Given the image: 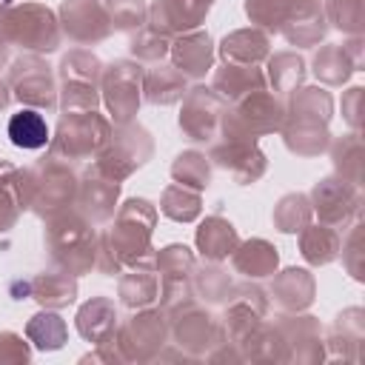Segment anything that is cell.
<instances>
[{
	"label": "cell",
	"instance_id": "1",
	"mask_svg": "<svg viewBox=\"0 0 365 365\" xmlns=\"http://www.w3.org/2000/svg\"><path fill=\"white\" fill-rule=\"evenodd\" d=\"M111 220V228L100 234L94 268L106 277H114L137 262H151V234L157 225V208L143 197H131L123 205H117Z\"/></svg>",
	"mask_w": 365,
	"mask_h": 365
},
{
	"label": "cell",
	"instance_id": "2",
	"mask_svg": "<svg viewBox=\"0 0 365 365\" xmlns=\"http://www.w3.org/2000/svg\"><path fill=\"white\" fill-rule=\"evenodd\" d=\"M77 171L68 160L46 154L29 168H20V188L26 200V211H34L40 220H48L74 205L77 194Z\"/></svg>",
	"mask_w": 365,
	"mask_h": 365
},
{
	"label": "cell",
	"instance_id": "3",
	"mask_svg": "<svg viewBox=\"0 0 365 365\" xmlns=\"http://www.w3.org/2000/svg\"><path fill=\"white\" fill-rule=\"evenodd\" d=\"M97 242L100 234L74 208L46 220V248L54 268H63L74 277L88 274L97 262Z\"/></svg>",
	"mask_w": 365,
	"mask_h": 365
},
{
	"label": "cell",
	"instance_id": "4",
	"mask_svg": "<svg viewBox=\"0 0 365 365\" xmlns=\"http://www.w3.org/2000/svg\"><path fill=\"white\" fill-rule=\"evenodd\" d=\"M63 31L57 14L43 3L0 6V46H17L29 54H51L60 48Z\"/></svg>",
	"mask_w": 365,
	"mask_h": 365
},
{
	"label": "cell",
	"instance_id": "5",
	"mask_svg": "<svg viewBox=\"0 0 365 365\" xmlns=\"http://www.w3.org/2000/svg\"><path fill=\"white\" fill-rule=\"evenodd\" d=\"M282 123H285V103L279 100V94L259 88V91L240 97L237 103L225 108L220 137L222 140H257V137L279 131Z\"/></svg>",
	"mask_w": 365,
	"mask_h": 365
},
{
	"label": "cell",
	"instance_id": "6",
	"mask_svg": "<svg viewBox=\"0 0 365 365\" xmlns=\"http://www.w3.org/2000/svg\"><path fill=\"white\" fill-rule=\"evenodd\" d=\"M111 131V120L97 111H63L57 134L48 140V154L63 157L68 163L94 160L108 143Z\"/></svg>",
	"mask_w": 365,
	"mask_h": 365
},
{
	"label": "cell",
	"instance_id": "7",
	"mask_svg": "<svg viewBox=\"0 0 365 365\" xmlns=\"http://www.w3.org/2000/svg\"><path fill=\"white\" fill-rule=\"evenodd\" d=\"M154 154V140L151 134L137 125V123H125L117 125L108 137V143L103 145V151L91 160V168L108 180H128L140 165H145Z\"/></svg>",
	"mask_w": 365,
	"mask_h": 365
},
{
	"label": "cell",
	"instance_id": "8",
	"mask_svg": "<svg viewBox=\"0 0 365 365\" xmlns=\"http://www.w3.org/2000/svg\"><path fill=\"white\" fill-rule=\"evenodd\" d=\"M111 339L123 362L157 359V354H163V348L168 345V311H163L160 305L140 308L134 317L117 325Z\"/></svg>",
	"mask_w": 365,
	"mask_h": 365
},
{
	"label": "cell",
	"instance_id": "9",
	"mask_svg": "<svg viewBox=\"0 0 365 365\" xmlns=\"http://www.w3.org/2000/svg\"><path fill=\"white\" fill-rule=\"evenodd\" d=\"M143 66L140 60H114L111 66H103L100 77V97L111 114L114 125L134 123L137 108L143 103Z\"/></svg>",
	"mask_w": 365,
	"mask_h": 365
},
{
	"label": "cell",
	"instance_id": "10",
	"mask_svg": "<svg viewBox=\"0 0 365 365\" xmlns=\"http://www.w3.org/2000/svg\"><path fill=\"white\" fill-rule=\"evenodd\" d=\"M311 211L319 217V222L336 228V231H348L359 214H362V185H354L351 180L331 174L322 177L311 194Z\"/></svg>",
	"mask_w": 365,
	"mask_h": 365
},
{
	"label": "cell",
	"instance_id": "11",
	"mask_svg": "<svg viewBox=\"0 0 365 365\" xmlns=\"http://www.w3.org/2000/svg\"><path fill=\"white\" fill-rule=\"evenodd\" d=\"M168 336H174V345L188 356H208L225 339L220 319H214L197 299L168 311Z\"/></svg>",
	"mask_w": 365,
	"mask_h": 365
},
{
	"label": "cell",
	"instance_id": "12",
	"mask_svg": "<svg viewBox=\"0 0 365 365\" xmlns=\"http://www.w3.org/2000/svg\"><path fill=\"white\" fill-rule=\"evenodd\" d=\"M6 83H9L11 97L20 106L37 108V111L57 108V83H54L48 63L40 54H23L20 60H11Z\"/></svg>",
	"mask_w": 365,
	"mask_h": 365
},
{
	"label": "cell",
	"instance_id": "13",
	"mask_svg": "<svg viewBox=\"0 0 365 365\" xmlns=\"http://www.w3.org/2000/svg\"><path fill=\"white\" fill-rule=\"evenodd\" d=\"M228 103L211 88V86H194L182 97V111H180V131L191 143H214L220 137L222 114Z\"/></svg>",
	"mask_w": 365,
	"mask_h": 365
},
{
	"label": "cell",
	"instance_id": "14",
	"mask_svg": "<svg viewBox=\"0 0 365 365\" xmlns=\"http://www.w3.org/2000/svg\"><path fill=\"white\" fill-rule=\"evenodd\" d=\"M57 20L60 31L77 46H94L114 31L103 0H63Z\"/></svg>",
	"mask_w": 365,
	"mask_h": 365
},
{
	"label": "cell",
	"instance_id": "15",
	"mask_svg": "<svg viewBox=\"0 0 365 365\" xmlns=\"http://www.w3.org/2000/svg\"><path fill=\"white\" fill-rule=\"evenodd\" d=\"M208 160L217 168L228 171L237 185L257 182L265 174V168H268V160L259 151L257 140H222V143H211Z\"/></svg>",
	"mask_w": 365,
	"mask_h": 365
},
{
	"label": "cell",
	"instance_id": "16",
	"mask_svg": "<svg viewBox=\"0 0 365 365\" xmlns=\"http://www.w3.org/2000/svg\"><path fill=\"white\" fill-rule=\"evenodd\" d=\"M117 200H120V182L97 174L88 165V171L77 182V194H74V205L71 208L80 217H86L91 225H103V222H108L114 217Z\"/></svg>",
	"mask_w": 365,
	"mask_h": 365
},
{
	"label": "cell",
	"instance_id": "17",
	"mask_svg": "<svg viewBox=\"0 0 365 365\" xmlns=\"http://www.w3.org/2000/svg\"><path fill=\"white\" fill-rule=\"evenodd\" d=\"M211 6L214 0H154L148 6L145 26L174 40L177 34L197 29L211 11Z\"/></svg>",
	"mask_w": 365,
	"mask_h": 365
},
{
	"label": "cell",
	"instance_id": "18",
	"mask_svg": "<svg viewBox=\"0 0 365 365\" xmlns=\"http://www.w3.org/2000/svg\"><path fill=\"white\" fill-rule=\"evenodd\" d=\"M171 66L180 68L188 80H202L214 68V40L202 29L182 31L171 40Z\"/></svg>",
	"mask_w": 365,
	"mask_h": 365
},
{
	"label": "cell",
	"instance_id": "19",
	"mask_svg": "<svg viewBox=\"0 0 365 365\" xmlns=\"http://www.w3.org/2000/svg\"><path fill=\"white\" fill-rule=\"evenodd\" d=\"M285 345H288V359L297 362H319L325 359V345H322V328L314 317H282L277 322Z\"/></svg>",
	"mask_w": 365,
	"mask_h": 365
},
{
	"label": "cell",
	"instance_id": "20",
	"mask_svg": "<svg viewBox=\"0 0 365 365\" xmlns=\"http://www.w3.org/2000/svg\"><path fill=\"white\" fill-rule=\"evenodd\" d=\"M271 277H274V282H271L268 297L274 299L277 308H282L288 314H299V311H305L314 302L317 282H314L311 271H305V268H285L279 274L274 271Z\"/></svg>",
	"mask_w": 365,
	"mask_h": 365
},
{
	"label": "cell",
	"instance_id": "21",
	"mask_svg": "<svg viewBox=\"0 0 365 365\" xmlns=\"http://www.w3.org/2000/svg\"><path fill=\"white\" fill-rule=\"evenodd\" d=\"M117 294H120V302L131 311H140V308L160 302V274L154 271V259L123 268Z\"/></svg>",
	"mask_w": 365,
	"mask_h": 365
},
{
	"label": "cell",
	"instance_id": "22",
	"mask_svg": "<svg viewBox=\"0 0 365 365\" xmlns=\"http://www.w3.org/2000/svg\"><path fill=\"white\" fill-rule=\"evenodd\" d=\"M271 54V34L262 29H237L222 37L220 57L222 63H240V66H259Z\"/></svg>",
	"mask_w": 365,
	"mask_h": 365
},
{
	"label": "cell",
	"instance_id": "23",
	"mask_svg": "<svg viewBox=\"0 0 365 365\" xmlns=\"http://www.w3.org/2000/svg\"><path fill=\"white\" fill-rule=\"evenodd\" d=\"M188 91V77L174 68L171 63H151V68L143 71V100L151 106H171L180 103Z\"/></svg>",
	"mask_w": 365,
	"mask_h": 365
},
{
	"label": "cell",
	"instance_id": "24",
	"mask_svg": "<svg viewBox=\"0 0 365 365\" xmlns=\"http://www.w3.org/2000/svg\"><path fill=\"white\" fill-rule=\"evenodd\" d=\"M74 325H77V334L91 342V345H103L114 336L117 331V308L108 297H91L88 302L80 305L77 317H74Z\"/></svg>",
	"mask_w": 365,
	"mask_h": 365
},
{
	"label": "cell",
	"instance_id": "25",
	"mask_svg": "<svg viewBox=\"0 0 365 365\" xmlns=\"http://www.w3.org/2000/svg\"><path fill=\"white\" fill-rule=\"evenodd\" d=\"M265 71L259 66H240V63H222V68L214 71L211 77V88L231 106L240 97L265 88Z\"/></svg>",
	"mask_w": 365,
	"mask_h": 365
},
{
	"label": "cell",
	"instance_id": "26",
	"mask_svg": "<svg viewBox=\"0 0 365 365\" xmlns=\"http://www.w3.org/2000/svg\"><path fill=\"white\" fill-rule=\"evenodd\" d=\"M194 240H197V251H200V257H202L205 262H222V259H228L231 251L240 245L237 228H234L225 217H220V214L205 217V220L200 222Z\"/></svg>",
	"mask_w": 365,
	"mask_h": 365
},
{
	"label": "cell",
	"instance_id": "27",
	"mask_svg": "<svg viewBox=\"0 0 365 365\" xmlns=\"http://www.w3.org/2000/svg\"><path fill=\"white\" fill-rule=\"evenodd\" d=\"M279 254L268 240H245L231 251V268L234 274H242L245 279H265L277 271Z\"/></svg>",
	"mask_w": 365,
	"mask_h": 365
},
{
	"label": "cell",
	"instance_id": "28",
	"mask_svg": "<svg viewBox=\"0 0 365 365\" xmlns=\"http://www.w3.org/2000/svg\"><path fill=\"white\" fill-rule=\"evenodd\" d=\"M29 297L37 299L43 308H51V311L68 308L77 299V277L63 271V268L43 271L34 279H29Z\"/></svg>",
	"mask_w": 365,
	"mask_h": 365
},
{
	"label": "cell",
	"instance_id": "29",
	"mask_svg": "<svg viewBox=\"0 0 365 365\" xmlns=\"http://www.w3.org/2000/svg\"><path fill=\"white\" fill-rule=\"evenodd\" d=\"M279 131H282V137H285L288 151L297 154V157H319V154L328 151V145H331L328 123L285 117V123H282Z\"/></svg>",
	"mask_w": 365,
	"mask_h": 365
},
{
	"label": "cell",
	"instance_id": "30",
	"mask_svg": "<svg viewBox=\"0 0 365 365\" xmlns=\"http://www.w3.org/2000/svg\"><path fill=\"white\" fill-rule=\"evenodd\" d=\"M328 31V20L325 11L319 6V0L302 3L279 29V34L291 43V46H317Z\"/></svg>",
	"mask_w": 365,
	"mask_h": 365
},
{
	"label": "cell",
	"instance_id": "31",
	"mask_svg": "<svg viewBox=\"0 0 365 365\" xmlns=\"http://www.w3.org/2000/svg\"><path fill=\"white\" fill-rule=\"evenodd\" d=\"M339 242H342V234L325 222H317V225H305L299 231V254L308 265H328L339 257Z\"/></svg>",
	"mask_w": 365,
	"mask_h": 365
},
{
	"label": "cell",
	"instance_id": "32",
	"mask_svg": "<svg viewBox=\"0 0 365 365\" xmlns=\"http://www.w3.org/2000/svg\"><path fill=\"white\" fill-rule=\"evenodd\" d=\"M6 131H9L11 145H17L23 151L48 148V140H51L48 123H46V117L37 108H20L17 114H11Z\"/></svg>",
	"mask_w": 365,
	"mask_h": 365
},
{
	"label": "cell",
	"instance_id": "33",
	"mask_svg": "<svg viewBox=\"0 0 365 365\" xmlns=\"http://www.w3.org/2000/svg\"><path fill=\"white\" fill-rule=\"evenodd\" d=\"M334 114V97L319 88V86H308V88H297L291 91V103L285 106V117H297V120H314V123H331Z\"/></svg>",
	"mask_w": 365,
	"mask_h": 365
},
{
	"label": "cell",
	"instance_id": "34",
	"mask_svg": "<svg viewBox=\"0 0 365 365\" xmlns=\"http://www.w3.org/2000/svg\"><path fill=\"white\" fill-rule=\"evenodd\" d=\"M26 339L37 348V351H60L68 339V328H66V319L51 311V308H43L40 314H34L29 322H26Z\"/></svg>",
	"mask_w": 365,
	"mask_h": 365
},
{
	"label": "cell",
	"instance_id": "35",
	"mask_svg": "<svg viewBox=\"0 0 365 365\" xmlns=\"http://www.w3.org/2000/svg\"><path fill=\"white\" fill-rule=\"evenodd\" d=\"M305 80V60L294 51H279V54H268V71H265V83H271L274 94H291L302 86Z\"/></svg>",
	"mask_w": 365,
	"mask_h": 365
},
{
	"label": "cell",
	"instance_id": "36",
	"mask_svg": "<svg viewBox=\"0 0 365 365\" xmlns=\"http://www.w3.org/2000/svg\"><path fill=\"white\" fill-rule=\"evenodd\" d=\"M231 277L228 271H222L217 262H205V265H194L191 271V291L194 299H202L205 305H222L231 294Z\"/></svg>",
	"mask_w": 365,
	"mask_h": 365
},
{
	"label": "cell",
	"instance_id": "37",
	"mask_svg": "<svg viewBox=\"0 0 365 365\" xmlns=\"http://www.w3.org/2000/svg\"><path fill=\"white\" fill-rule=\"evenodd\" d=\"M362 336H365V325H362V308H348L336 317L331 334H328V345H331V354L334 356H342L345 359V348H351V356L354 362L359 359V345H362Z\"/></svg>",
	"mask_w": 365,
	"mask_h": 365
},
{
	"label": "cell",
	"instance_id": "38",
	"mask_svg": "<svg viewBox=\"0 0 365 365\" xmlns=\"http://www.w3.org/2000/svg\"><path fill=\"white\" fill-rule=\"evenodd\" d=\"M23 211H26V200L20 188V168L3 160L0 163V231L14 228Z\"/></svg>",
	"mask_w": 365,
	"mask_h": 365
},
{
	"label": "cell",
	"instance_id": "39",
	"mask_svg": "<svg viewBox=\"0 0 365 365\" xmlns=\"http://www.w3.org/2000/svg\"><path fill=\"white\" fill-rule=\"evenodd\" d=\"M354 71V60L342 43H328L314 54V74L325 86H342Z\"/></svg>",
	"mask_w": 365,
	"mask_h": 365
},
{
	"label": "cell",
	"instance_id": "40",
	"mask_svg": "<svg viewBox=\"0 0 365 365\" xmlns=\"http://www.w3.org/2000/svg\"><path fill=\"white\" fill-rule=\"evenodd\" d=\"M302 3H311V0H245V14L254 29H262L271 34V31H279L282 23Z\"/></svg>",
	"mask_w": 365,
	"mask_h": 365
},
{
	"label": "cell",
	"instance_id": "41",
	"mask_svg": "<svg viewBox=\"0 0 365 365\" xmlns=\"http://www.w3.org/2000/svg\"><path fill=\"white\" fill-rule=\"evenodd\" d=\"M331 160H334V168L339 177L351 180L354 185H362V137L359 131H351L345 137H336L331 145Z\"/></svg>",
	"mask_w": 365,
	"mask_h": 365
},
{
	"label": "cell",
	"instance_id": "42",
	"mask_svg": "<svg viewBox=\"0 0 365 365\" xmlns=\"http://www.w3.org/2000/svg\"><path fill=\"white\" fill-rule=\"evenodd\" d=\"M202 191H194L188 185L171 182L160 197V211L174 222H194L202 214Z\"/></svg>",
	"mask_w": 365,
	"mask_h": 365
},
{
	"label": "cell",
	"instance_id": "43",
	"mask_svg": "<svg viewBox=\"0 0 365 365\" xmlns=\"http://www.w3.org/2000/svg\"><path fill=\"white\" fill-rule=\"evenodd\" d=\"M271 217H274L277 231H282V234H299V231L314 220L308 194H285V197L274 205V214H271Z\"/></svg>",
	"mask_w": 365,
	"mask_h": 365
},
{
	"label": "cell",
	"instance_id": "44",
	"mask_svg": "<svg viewBox=\"0 0 365 365\" xmlns=\"http://www.w3.org/2000/svg\"><path fill=\"white\" fill-rule=\"evenodd\" d=\"M103 63L88 48H74L60 60V83H91L100 86Z\"/></svg>",
	"mask_w": 365,
	"mask_h": 365
},
{
	"label": "cell",
	"instance_id": "45",
	"mask_svg": "<svg viewBox=\"0 0 365 365\" xmlns=\"http://www.w3.org/2000/svg\"><path fill=\"white\" fill-rule=\"evenodd\" d=\"M171 177L180 185H188L194 191H205L211 182V160L200 151H182L171 163Z\"/></svg>",
	"mask_w": 365,
	"mask_h": 365
},
{
	"label": "cell",
	"instance_id": "46",
	"mask_svg": "<svg viewBox=\"0 0 365 365\" xmlns=\"http://www.w3.org/2000/svg\"><path fill=\"white\" fill-rule=\"evenodd\" d=\"M325 20L334 23L345 34H362L365 26V0H328L322 6Z\"/></svg>",
	"mask_w": 365,
	"mask_h": 365
},
{
	"label": "cell",
	"instance_id": "47",
	"mask_svg": "<svg viewBox=\"0 0 365 365\" xmlns=\"http://www.w3.org/2000/svg\"><path fill=\"white\" fill-rule=\"evenodd\" d=\"M100 103V88L91 83H60L57 88V106L63 111H97Z\"/></svg>",
	"mask_w": 365,
	"mask_h": 365
},
{
	"label": "cell",
	"instance_id": "48",
	"mask_svg": "<svg viewBox=\"0 0 365 365\" xmlns=\"http://www.w3.org/2000/svg\"><path fill=\"white\" fill-rule=\"evenodd\" d=\"M103 3L114 31H137L140 26H145L148 6L143 0H103Z\"/></svg>",
	"mask_w": 365,
	"mask_h": 365
},
{
	"label": "cell",
	"instance_id": "49",
	"mask_svg": "<svg viewBox=\"0 0 365 365\" xmlns=\"http://www.w3.org/2000/svg\"><path fill=\"white\" fill-rule=\"evenodd\" d=\"M128 48L140 63H160L171 48V37H165V34L148 29V26H140L137 34L131 37Z\"/></svg>",
	"mask_w": 365,
	"mask_h": 365
},
{
	"label": "cell",
	"instance_id": "50",
	"mask_svg": "<svg viewBox=\"0 0 365 365\" xmlns=\"http://www.w3.org/2000/svg\"><path fill=\"white\" fill-rule=\"evenodd\" d=\"M339 254H342L348 274L354 279H362V225H359V220L348 228V237L339 242Z\"/></svg>",
	"mask_w": 365,
	"mask_h": 365
},
{
	"label": "cell",
	"instance_id": "51",
	"mask_svg": "<svg viewBox=\"0 0 365 365\" xmlns=\"http://www.w3.org/2000/svg\"><path fill=\"white\" fill-rule=\"evenodd\" d=\"M31 351L29 342L14 331H0V365L6 362H29Z\"/></svg>",
	"mask_w": 365,
	"mask_h": 365
},
{
	"label": "cell",
	"instance_id": "52",
	"mask_svg": "<svg viewBox=\"0 0 365 365\" xmlns=\"http://www.w3.org/2000/svg\"><path fill=\"white\" fill-rule=\"evenodd\" d=\"M362 94L365 88L362 86H351L345 94H342V117L348 120V125L354 131H359V114H362Z\"/></svg>",
	"mask_w": 365,
	"mask_h": 365
},
{
	"label": "cell",
	"instance_id": "53",
	"mask_svg": "<svg viewBox=\"0 0 365 365\" xmlns=\"http://www.w3.org/2000/svg\"><path fill=\"white\" fill-rule=\"evenodd\" d=\"M9 103H11V91H9V83H6V80H0V111H3Z\"/></svg>",
	"mask_w": 365,
	"mask_h": 365
}]
</instances>
